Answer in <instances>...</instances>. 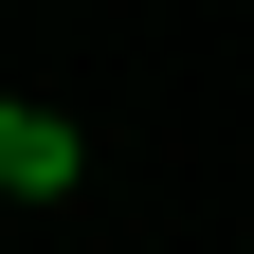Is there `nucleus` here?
<instances>
[{
	"label": "nucleus",
	"instance_id": "obj_1",
	"mask_svg": "<svg viewBox=\"0 0 254 254\" xmlns=\"http://www.w3.org/2000/svg\"><path fill=\"white\" fill-rule=\"evenodd\" d=\"M73 182H91V145H73L55 109H18V91H0V200H73Z\"/></svg>",
	"mask_w": 254,
	"mask_h": 254
}]
</instances>
